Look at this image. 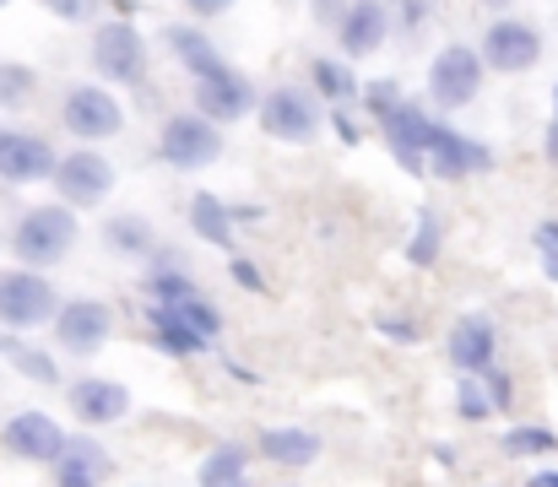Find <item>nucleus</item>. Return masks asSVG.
<instances>
[{
    "label": "nucleus",
    "instance_id": "obj_37",
    "mask_svg": "<svg viewBox=\"0 0 558 487\" xmlns=\"http://www.w3.org/2000/svg\"><path fill=\"white\" fill-rule=\"evenodd\" d=\"M379 336H390V341L407 346V341H417V325L412 320H379Z\"/></svg>",
    "mask_w": 558,
    "mask_h": 487
},
{
    "label": "nucleus",
    "instance_id": "obj_16",
    "mask_svg": "<svg viewBox=\"0 0 558 487\" xmlns=\"http://www.w3.org/2000/svg\"><path fill=\"white\" fill-rule=\"evenodd\" d=\"M54 173V147L33 131H0V179L5 184H38Z\"/></svg>",
    "mask_w": 558,
    "mask_h": 487
},
{
    "label": "nucleus",
    "instance_id": "obj_6",
    "mask_svg": "<svg viewBox=\"0 0 558 487\" xmlns=\"http://www.w3.org/2000/svg\"><path fill=\"white\" fill-rule=\"evenodd\" d=\"M158 158L169 168H180V173H195V168L217 162L222 158V125L195 114V109L190 114H169L163 131H158Z\"/></svg>",
    "mask_w": 558,
    "mask_h": 487
},
{
    "label": "nucleus",
    "instance_id": "obj_20",
    "mask_svg": "<svg viewBox=\"0 0 558 487\" xmlns=\"http://www.w3.org/2000/svg\"><path fill=\"white\" fill-rule=\"evenodd\" d=\"M104 249L120 255V260H147V255L158 249V233H153L147 217H136V211H114V217L104 222Z\"/></svg>",
    "mask_w": 558,
    "mask_h": 487
},
{
    "label": "nucleus",
    "instance_id": "obj_44",
    "mask_svg": "<svg viewBox=\"0 0 558 487\" xmlns=\"http://www.w3.org/2000/svg\"><path fill=\"white\" fill-rule=\"evenodd\" d=\"M0 5H11V0H0Z\"/></svg>",
    "mask_w": 558,
    "mask_h": 487
},
{
    "label": "nucleus",
    "instance_id": "obj_32",
    "mask_svg": "<svg viewBox=\"0 0 558 487\" xmlns=\"http://www.w3.org/2000/svg\"><path fill=\"white\" fill-rule=\"evenodd\" d=\"M477 379H483V390H488L494 412H510V401H515V385H510V374H505V368H483Z\"/></svg>",
    "mask_w": 558,
    "mask_h": 487
},
{
    "label": "nucleus",
    "instance_id": "obj_24",
    "mask_svg": "<svg viewBox=\"0 0 558 487\" xmlns=\"http://www.w3.org/2000/svg\"><path fill=\"white\" fill-rule=\"evenodd\" d=\"M0 352L11 357V368H16L22 379H33V385H60L54 357H49V352H38V346H27L22 336H0Z\"/></svg>",
    "mask_w": 558,
    "mask_h": 487
},
{
    "label": "nucleus",
    "instance_id": "obj_14",
    "mask_svg": "<svg viewBox=\"0 0 558 487\" xmlns=\"http://www.w3.org/2000/svg\"><path fill=\"white\" fill-rule=\"evenodd\" d=\"M390 38V0H348L342 22H337V44L348 60L379 54V44Z\"/></svg>",
    "mask_w": 558,
    "mask_h": 487
},
{
    "label": "nucleus",
    "instance_id": "obj_9",
    "mask_svg": "<svg viewBox=\"0 0 558 487\" xmlns=\"http://www.w3.org/2000/svg\"><path fill=\"white\" fill-rule=\"evenodd\" d=\"M477 54H483L488 71L521 76V71H532V65L543 60V33H537L532 22H521V16H499V22H488Z\"/></svg>",
    "mask_w": 558,
    "mask_h": 487
},
{
    "label": "nucleus",
    "instance_id": "obj_8",
    "mask_svg": "<svg viewBox=\"0 0 558 487\" xmlns=\"http://www.w3.org/2000/svg\"><path fill=\"white\" fill-rule=\"evenodd\" d=\"M93 71L120 87H142L147 76V38L131 22H104L93 33Z\"/></svg>",
    "mask_w": 558,
    "mask_h": 487
},
{
    "label": "nucleus",
    "instance_id": "obj_31",
    "mask_svg": "<svg viewBox=\"0 0 558 487\" xmlns=\"http://www.w3.org/2000/svg\"><path fill=\"white\" fill-rule=\"evenodd\" d=\"M456 412H461V423H483V417H494V401H488V390H483L477 374H461V379H456Z\"/></svg>",
    "mask_w": 558,
    "mask_h": 487
},
{
    "label": "nucleus",
    "instance_id": "obj_22",
    "mask_svg": "<svg viewBox=\"0 0 558 487\" xmlns=\"http://www.w3.org/2000/svg\"><path fill=\"white\" fill-rule=\"evenodd\" d=\"M310 87H315L320 98H331L337 109H348V104H359V98H364V87H359L353 65H348V60H331V54L310 60Z\"/></svg>",
    "mask_w": 558,
    "mask_h": 487
},
{
    "label": "nucleus",
    "instance_id": "obj_28",
    "mask_svg": "<svg viewBox=\"0 0 558 487\" xmlns=\"http://www.w3.org/2000/svg\"><path fill=\"white\" fill-rule=\"evenodd\" d=\"M505 455H515V461L558 455V434L548 428V423H521V428H510V434H505Z\"/></svg>",
    "mask_w": 558,
    "mask_h": 487
},
{
    "label": "nucleus",
    "instance_id": "obj_1",
    "mask_svg": "<svg viewBox=\"0 0 558 487\" xmlns=\"http://www.w3.org/2000/svg\"><path fill=\"white\" fill-rule=\"evenodd\" d=\"M364 104H369L374 125L385 136V147L396 153V162L407 173H428V179H472V173H488L494 168V153L461 131H450L445 120L423 114V104L401 98L396 82H374L364 87Z\"/></svg>",
    "mask_w": 558,
    "mask_h": 487
},
{
    "label": "nucleus",
    "instance_id": "obj_18",
    "mask_svg": "<svg viewBox=\"0 0 558 487\" xmlns=\"http://www.w3.org/2000/svg\"><path fill=\"white\" fill-rule=\"evenodd\" d=\"M71 412L87 428H109V423H120L131 412V390L120 379H76L71 385Z\"/></svg>",
    "mask_w": 558,
    "mask_h": 487
},
{
    "label": "nucleus",
    "instance_id": "obj_23",
    "mask_svg": "<svg viewBox=\"0 0 558 487\" xmlns=\"http://www.w3.org/2000/svg\"><path fill=\"white\" fill-rule=\"evenodd\" d=\"M190 228L211 249H233V206H222L217 195H190Z\"/></svg>",
    "mask_w": 558,
    "mask_h": 487
},
{
    "label": "nucleus",
    "instance_id": "obj_21",
    "mask_svg": "<svg viewBox=\"0 0 558 487\" xmlns=\"http://www.w3.org/2000/svg\"><path fill=\"white\" fill-rule=\"evenodd\" d=\"M147 341H153L158 352H169V357H201V352H206V341H201L174 309H163V304L147 309Z\"/></svg>",
    "mask_w": 558,
    "mask_h": 487
},
{
    "label": "nucleus",
    "instance_id": "obj_33",
    "mask_svg": "<svg viewBox=\"0 0 558 487\" xmlns=\"http://www.w3.org/2000/svg\"><path fill=\"white\" fill-rule=\"evenodd\" d=\"M38 5H44V11H54L60 22H93L104 0H38Z\"/></svg>",
    "mask_w": 558,
    "mask_h": 487
},
{
    "label": "nucleus",
    "instance_id": "obj_40",
    "mask_svg": "<svg viewBox=\"0 0 558 487\" xmlns=\"http://www.w3.org/2000/svg\"><path fill=\"white\" fill-rule=\"evenodd\" d=\"M548 162H558V104H554V120H548V142H543Z\"/></svg>",
    "mask_w": 558,
    "mask_h": 487
},
{
    "label": "nucleus",
    "instance_id": "obj_42",
    "mask_svg": "<svg viewBox=\"0 0 558 487\" xmlns=\"http://www.w3.org/2000/svg\"><path fill=\"white\" fill-rule=\"evenodd\" d=\"M477 5H488V11H505V5H510V0H477Z\"/></svg>",
    "mask_w": 558,
    "mask_h": 487
},
{
    "label": "nucleus",
    "instance_id": "obj_5",
    "mask_svg": "<svg viewBox=\"0 0 558 487\" xmlns=\"http://www.w3.org/2000/svg\"><path fill=\"white\" fill-rule=\"evenodd\" d=\"M190 76H195V82H190V93H195V114H206V120H217V125H233V120L250 114V104H255V82H250L244 71H233L222 54L206 60L201 71H190Z\"/></svg>",
    "mask_w": 558,
    "mask_h": 487
},
{
    "label": "nucleus",
    "instance_id": "obj_30",
    "mask_svg": "<svg viewBox=\"0 0 558 487\" xmlns=\"http://www.w3.org/2000/svg\"><path fill=\"white\" fill-rule=\"evenodd\" d=\"M38 93V71L22 60H0V109H22Z\"/></svg>",
    "mask_w": 558,
    "mask_h": 487
},
{
    "label": "nucleus",
    "instance_id": "obj_10",
    "mask_svg": "<svg viewBox=\"0 0 558 487\" xmlns=\"http://www.w3.org/2000/svg\"><path fill=\"white\" fill-rule=\"evenodd\" d=\"M60 125L76 136V142H109V136H120L125 131V109H120V98L109 93V87H71L65 93V104H60Z\"/></svg>",
    "mask_w": 558,
    "mask_h": 487
},
{
    "label": "nucleus",
    "instance_id": "obj_15",
    "mask_svg": "<svg viewBox=\"0 0 558 487\" xmlns=\"http://www.w3.org/2000/svg\"><path fill=\"white\" fill-rule=\"evenodd\" d=\"M445 357L456 363V374H483V368H494V357H499V330H494V320L461 315V320L450 325V336H445Z\"/></svg>",
    "mask_w": 558,
    "mask_h": 487
},
{
    "label": "nucleus",
    "instance_id": "obj_43",
    "mask_svg": "<svg viewBox=\"0 0 558 487\" xmlns=\"http://www.w3.org/2000/svg\"><path fill=\"white\" fill-rule=\"evenodd\" d=\"M222 487H244V483H222Z\"/></svg>",
    "mask_w": 558,
    "mask_h": 487
},
{
    "label": "nucleus",
    "instance_id": "obj_2",
    "mask_svg": "<svg viewBox=\"0 0 558 487\" xmlns=\"http://www.w3.org/2000/svg\"><path fill=\"white\" fill-rule=\"evenodd\" d=\"M255 114H260V131L271 142H288V147H310L326 131L320 93L315 87H299V82H282L266 98H255Z\"/></svg>",
    "mask_w": 558,
    "mask_h": 487
},
{
    "label": "nucleus",
    "instance_id": "obj_27",
    "mask_svg": "<svg viewBox=\"0 0 558 487\" xmlns=\"http://www.w3.org/2000/svg\"><path fill=\"white\" fill-rule=\"evenodd\" d=\"M163 38H169V49H174V60L185 65V71H201L206 60H217V44L201 33V27H185V22H174V27H163Z\"/></svg>",
    "mask_w": 558,
    "mask_h": 487
},
{
    "label": "nucleus",
    "instance_id": "obj_13",
    "mask_svg": "<svg viewBox=\"0 0 558 487\" xmlns=\"http://www.w3.org/2000/svg\"><path fill=\"white\" fill-rule=\"evenodd\" d=\"M0 445L27 461V466H54V455L65 450V428L49 417V412H16L5 428H0Z\"/></svg>",
    "mask_w": 558,
    "mask_h": 487
},
{
    "label": "nucleus",
    "instance_id": "obj_34",
    "mask_svg": "<svg viewBox=\"0 0 558 487\" xmlns=\"http://www.w3.org/2000/svg\"><path fill=\"white\" fill-rule=\"evenodd\" d=\"M537 255H543V271L558 282V222H537Z\"/></svg>",
    "mask_w": 558,
    "mask_h": 487
},
{
    "label": "nucleus",
    "instance_id": "obj_25",
    "mask_svg": "<svg viewBox=\"0 0 558 487\" xmlns=\"http://www.w3.org/2000/svg\"><path fill=\"white\" fill-rule=\"evenodd\" d=\"M244 466H250V450H244V445H217V450H206V461H201V477H195V487L244 483Z\"/></svg>",
    "mask_w": 558,
    "mask_h": 487
},
{
    "label": "nucleus",
    "instance_id": "obj_7",
    "mask_svg": "<svg viewBox=\"0 0 558 487\" xmlns=\"http://www.w3.org/2000/svg\"><path fill=\"white\" fill-rule=\"evenodd\" d=\"M60 309L54 288L44 271L33 266H16V271H0V325L11 330H33V325H49Z\"/></svg>",
    "mask_w": 558,
    "mask_h": 487
},
{
    "label": "nucleus",
    "instance_id": "obj_19",
    "mask_svg": "<svg viewBox=\"0 0 558 487\" xmlns=\"http://www.w3.org/2000/svg\"><path fill=\"white\" fill-rule=\"evenodd\" d=\"M260 455L282 472H304L320 461V434L315 428H260Z\"/></svg>",
    "mask_w": 558,
    "mask_h": 487
},
{
    "label": "nucleus",
    "instance_id": "obj_36",
    "mask_svg": "<svg viewBox=\"0 0 558 487\" xmlns=\"http://www.w3.org/2000/svg\"><path fill=\"white\" fill-rule=\"evenodd\" d=\"M239 0H185L190 16H201V22H211V16H222V11H233Z\"/></svg>",
    "mask_w": 558,
    "mask_h": 487
},
{
    "label": "nucleus",
    "instance_id": "obj_17",
    "mask_svg": "<svg viewBox=\"0 0 558 487\" xmlns=\"http://www.w3.org/2000/svg\"><path fill=\"white\" fill-rule=\"evenodd\" d=\"M109 472H114L109 450L98 439H87V434L65 439V450L54 455V487H104Z\"/></svg>",
    "mask_w": 558,
    "mask_h": 487
},
{
    "label": "nucleus",
    "instance_id": "obj_41",
    "mask_svg": "<svg viewBox=\"0 0 558 487\" xmlns=\"http://www.w3.org/2000/svg\"><path fill=\"white\" fill-rule=\"evenodd\" d=\"M526 487H558V472H537V477H532Z\"/></svg>",
    "mask_w": 558,
    "mask_h": 487
},
{
    "label": "nucleus",
    "instance_id": "obj_4",
    "mask_svg": "<svg viewBox=\"0 0 558 487\" xmlns=\"http://www.w3.org/2000/svg\"><path fill=\"white\" fill-rule=\"evenodd\" d=\"M483 82H488V65H483V54H477L472 44H445V49L428 60L423 93H428V104H434L439 114H456V109L477 104Z\"/></svg>",
    "mask_w": 558,
    "mask_h": 487
},
{
    "label": "nucleus",
    "instance_id": "obj_35",
    "mask_svg": "<svg viewBox=\"0 0 558 487\" xmlns=\"http://www.w3.org/2000/svg\"><path fill=\"white\" fill-rule=\"evenodd\" d=\"M228 271H233V282H239V288H250V293H260V288H266V277H260L250 260H239V255L228 260Z\"/></svg>",
    "mask_w": 558,
    "mask_h": 487
},
{
    "label": "nucleus",
    "instance_id": "obj_39",
    "mask_svg": "<svg viewBox=\"0 0 558 487\" xmlns=\"http://www.w3.org/2000/svg\"><path fill=\"white\" fill-rule=\"evenodd\" d=\"M396 5H401V22H407V27H412L423 11H428V0H396Z\"/></svg>",
    "mask_w": 558,
    "mask_h": 487
},
{
    "label": "nucleus",
    "instance_id": "obj_29",
    "mask_svg": "<svg viewBox=\"0 0 558 487\" xmlns=\"http://www.w3.org/2000/svg\"><path fill=\"white\" fill-rule=\"evenodd\" d=\"M163 309H174V315H180V320H185L190 330L206 341V346L222 336V315H217V304H211L206 293H190V299H180V304H163Z\"/></svg>",
    "mask_w": 558,
    "mask_h": 487
},
{
    "label": "nucleus",
    "instance_id": "obj_12",
    "mask_svg": "<svg viewBox=\"0 0 558 487\" xmlns=\"http://www.w3.org/2000/svg\"><path fill=\"white\" fill-rule=\"evenodd\" d=\"M109 336H114V309L98 304V299H71V304L54 309V341H60V352H71V357L104 352Z\"/></svg>",
    "mask_w": 558,
    "mask_h": 487
},
{
    "label": "nucleus",
    "instance_id": "obj_38",
    "mask_svg": "<svg viewBox=\"0 0 558 487\" xmlns=\"http://www.w3.org/2000/svg\"><path fill=\"white\" fill-rule=\"evenodd\" d=\"M342 11H348V0H315V16H320L326 27H337V22H342Z\"/></svg>",
    "mask_w": 558,
    "mask_h": 487
},
{
    "label": "nucleus",
    "instance_id": "obj_3",
    "mask_svg": "<svg viewBox=\"0 0 558 487\" xmlns=\"http://www.w3.org/2000/svg\"><path fill=\"white\" fill-rule=\"evenodd\" d=\"M76 249V211L71 206H33L16 228H11V255L33 271L60 266Z\"/></svg>",
    "mask_w": 558,
    "mask_h": 487
},
{
    "label": "nucleus",
    "instance_id": "obj_11",
    "mask_svg": "<svg viewBox=\"0 0 558 487\" xmlns=\"http://www.w3.org/2000/svg\"><path fill=\"white\" fill-rule=\"evenodd\" d=\"M49 179H54V190H60L65 206H104L114 195V162L104 158V153H93V147H76V153L54 158Z\"/></svg>",
    "mask_w": 558,
    "mask_h": 487
},
{
    "label": "nucleus",
    "instance_id": "obj_26",
    "mask_svg": "<svg viewBox=\"0 0 558 487\" xmlns=\"http://www.w3.org/2000/svg\"><path fill=\"white\" fill-rule=\"evenodd\" d=\"M439 244H445V222H439L434 206H423L417 222H412V239H407V260L412 266H434L439 260Z\"/></svg>",
    "mask_w": 558,
    "mask_h": 487
}]
</instances>
